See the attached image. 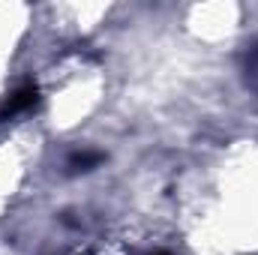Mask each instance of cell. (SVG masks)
<instances>
[{
	"instance_id": "obj_2",
	"label": "cell",
	"mask_w": 258,
	"mask_h": 255,
	"mask_svg": "<svg viewBox=\"0 0 258 255\" xmlns=\"http://www.w3.org/2000/svg\"><path fill=\"white\" fill-rule=\"evenodd\" d=\"M102 162V153H96V150H84V153H75L72 159H69V168L72 171H90L93 165H99Z\"/></svg>"
},
{
	"instance_id": "obj_3",
	"label": "cell",
	"mask_w": 258,
	"mask_h": 255,
	"mask_svg": "<svg viewBox=\"0 0 258 255\" xmlns=\"http://www.w3.org/2000/svg\"><path fill=\"white\" fill-rule=\"evenodd\" d=\"M159 255H165V252H159Z\"/></svg>"
},
{
	"instance_id": "obj_1",
	"label": "cell",
	"mask_w": 258,
	"mask_h": 255,
	"mask_svg": "<svg viewBox=\"0 0 258 255\" xmlns=\"http://www.w3.org/2000/svg\"><path fill=\"white\" fill-rule=\"evenodd\" d=\"M36 99H39V87H36V84H21V87H18V90L3 102V108H0V120L15 117V114H21V111L33 108V105H36Z\"/></svg>"
}]
</instances>
